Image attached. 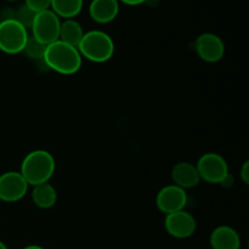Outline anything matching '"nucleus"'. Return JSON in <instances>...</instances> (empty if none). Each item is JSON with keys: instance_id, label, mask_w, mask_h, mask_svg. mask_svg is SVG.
<instances>
[{"instance_id": "1", "label": "nucleus", "mask_w": 249, "mask_h": 249, "mask_svg": "<svg viewBox=\"0 0 249 249\" xmlns=\"http://www.w3.org/2000/svg\"><path fill=\"white\" fill-rule=\"evenodd\" d=\"M43 61L45 66L60 74H74L82 67V55L77 48L61 40L46 45Z\"/></svg>"}, {"instance_id": "2", "label": "nucleus", "mask_w": 249, "mask_h": 249, "mask_svg": "<svg viewBox=\"0 0 249 249\" xmlns=\"http://www.w3.org/2000/svg\"><path fill=\"white\" fill-rule=\"evenodd\" d=\"M55 160L48 151L36 150L29 152L24 157L21 164V175L28 185H36L48 182L55 173Z\"/></svg>"}, {"instance_id": "3", "label": "nucleus", "mask_w": 249, "mask_h": 249, "mask_svg": "<svg viewBox=\"0 0 249 249\" xmlns=\"http://www.w3.org/2000/svg\"><path fill=\"white\" fill-rule=\"evenodd\" d=\"M78 51L82 57L96 63L106 62L111 60L114 53L113 39L102 31H89L84 33Z\"/></svg>"}, {"instance_id": "4", "label": "nucleus", "mask_w": 249, "mask_h": 249, "mask_svg": "<svg viewBox=\"0 0 249 249\" xmlns=\"http://www.w3.org/2000/svg\"><path fill=\"white\" fill-rule=\"evenodd\" d=\"M28 29L14 18H4L0 21V50L9 55L23 51L28 40Z\"/></svg>"}, {"instance_id": "5", "label": "nucleus", "mask_w": 249, "mask_h": 249, "mask_svg": "<svg viewBox=\"0 0 249 249\" xmlns=\"http://www.w3.org/2000/svg\"><path fill=\"white\" fill-rule=\"evenodd\" d=\"M60 27V17L50 9L36 12L31 27L32 36H34L40 43L49 45V44L58 40Z\"/></svg>"}, {"instance_id": "6", "label": "nucleus", "mask_w": 249, "mask_h": 249, "mask_svg": "<svg viewBox=\"0 0 249 249\" xmlns=\"http://www.w3.org/2000/svg\"><path fill=\"white\" fill-rule=\"evenodd\" d=\"M201 180L209 184H220L229 174L226 160L220 155L214 152L204 153L196 164Z\"/></svg>"}, {"instance_id": "7", "label": "nucleus", "mask_w": 249, "mask_h": 249, "mask_svg": "<svg viewBox=\"0 0 249 249\" xmlns=\"http://www.w3.org/2000/svg\"><path fill=\"white\" fill-rule=\"evenodd\" d=\"M28 182L19 172H7L0 175V199L7 203L17 202L26 196Z\"/></svg>"}, {"instance_id": "8", "label": "nucleus", "mask_w": 249, "mask_h": 249, "mask_svg": "<svg viewBox=\"0 0 249 249\" xmlns=\"http://www.w3.org/2000/svg\"><path fill=\"white\" fill-rule=\"evenodd\" d=\"M187 203V194L184 189L177 185H168L158 192L156 197L157 208L165 215L175 212L184 211Z\"/></svg>"}, {"instance_id": "9", "label": "nucleus", "mask_w": 249, "mask_h": 249, "mask_svg": "<svg viewBox=\"0 0 249 249\" xmlns=\"http://www.w3.org/2000/svg\"><path fill=\"white\" fill-rule=\"evenodd\" d=\"M195 50L201 60L214 63L224 57L225 45L220 36L216 34L203 33L195 41Z\"/></svg>"}, {"instance_id": "10", "label": "nucleus", "mask_w": 249, "mask_h": 249, "mask_svg": "<svg viewBox=\"0 0 249 249\" xmlns=\"http://www.w3.org/2000/svg\"><path fill=\"white\" fill-rule=\"evenodd\" d=\"M164 226L170 236L182 240V238H189L194 235L197 224L189 212L179 211L165 216Z\"/></svg>"}, {"instance_id": "11", "label": "nucleus", "mask_w": 249, "mask_h": 249, "mask_svg": "<svg viewBox=\"0 0 249 249\" xmlns=\"http://www.w3.org/2000/svg\"><path fill=\"white\" fill-rule=\"evenodd\" d=\"M119 12L118 0H91L89 15L96 23L106 24L113 21Z\"/></svg>"}, {"instance_id": "12", "label": "nucleus", "mask_w": 249, "mask_h": 249, "mask_svg": "<svg viewBox=\"0 0 249 249\" xmlns=\"http://www.w3.org/2000/svg\"><path fill=\"white\" fill-rule=\"evenodd\" d=\"M172 179L174 185L184 190L196 187L201 181L196 165L189 162H180L175 164L172 169Z\"/></svg>"}, {"instance_id": "13", "label": "nucleus", "mask_w": 249, "mask_h": 249, "mask_svg": "<svg viewBox=\"0 0 249 249\" xmlns=\"http://www.w3.org/2000/svg\"><path fill=\"white\" fill-rule=\"evenodd\" d=\"M211 246L213 249H240L241 237L235 229L219 226L212 232Z\"/></svg>"}, {"instance_id": "14", "label": "nucleus", "mask_w": 249, "mask_h": 249, "mask_svg": "<svg viewBox=\"0 0 249 249\" xmlns=\"http://www.w3.org/2000/svg\"><path fill=\"white\" fill-rule=\"evenodd\" d=\"M32 199H33V203L39 208L49 209L55 206L56 201H57V192L53 185H50L49 182H44V184L33 186Z\"/></svg>"}, {"instance_id": "15", "label": "nucleus", "mask_w": 249, "mask_h": 249, "mask_svg": "<svg viewBox=\"0 0 249 249\" xmlns=\"http://www.w3.org/2000/svg\"><path fill=\"white\" fill-rule=\"evenodd\" d=\"M83 36H84V32H83L82 26L75 19L68 18L61 22L58 40L63 41V43L68 44L71 46L78 48Z\"/></svg>"}, {"instance_id": "16", "label": "nucleus", "mask_w": 249, "mask_h": 249, "mask_svg": "<svg viewBox=\"0 0 249 249\" xmlns=\"http://www.w3.org/2000/svg\"><path fill=\"white\" fill-rule=\"evenodd\" d=\"M84 0H51L50 10L62 18H74L80 14Z\"/></svg>"}, {"instance_id": "17", "label": "nucleus", "mask_w": 249, "mask_h": 249, "mask_svg": "<svg viewBox=\"0 0 249 249\" xmlns=\"http://www.w3.org/2000/svg\"><path fill=\"white\" fill-rule=\"evenodd\" d=\"M46 45L36 40L34 36H28L26 45L22 53H26V56L32 60H43L44 53H45Z\"/></svg>"}, {"instance_id": "18", "label": "nucleus", "mask_w": 249, "mask_h": 249, "mask_svg": "<svg viewBox=\"0 0 249 249\" xmlns=\"http://www.w3.org/2000/svg\"><path fill=\"white\" fill-rule=\"evenodd\" d=\"M34 17H36V12L32 11L28 6H26V5H23V6H21L19 9H17L16 11H15V14L11 16V18L16 19L18 23H21L22 26L24 27V28L28 29L32 27Z\"/></svg>"}, {"instance_id": "19", "label": "nucleus", "mask_w": 249, "mask_h": 249, "mask_svg": "<svg viewBox=\"0 0 249 249\" xmlns=\"http://www.w3.org/2000/svg\"><path fill=\"white\" fill-rule=\"evenodd\" d=\"M50 4L51 0H26V2H24V5L28 6L36 14L50 9Z\"/></svg>"}, {"instance_id": "20", "label": "nucleus", "mask_w": 249, "mask_h": 249, "mask_svg": "<svg viewBox=\"0 0 249 249\" xmlns=\"http://www.w3.org/2000/svg\"><path fill=\"white\" fill-rule=\"evenodd\" d=\"M241 179H242L243 184L245 185H248L249 184V162L248 160H246L245 163H243L242 168H241Z\"/></svg>"}, {"instance_id": "21", "label": "nucleus", "mask_w": 249, "mask_h": 249, "mask_svg": "<svg viewBox=\"0 0 249 249\" xmlns=\"http://www.w3.org/2000/svg\"><path fill=\"white\" fill-rule=\"evenodd\" d=\"M233 184H235V179H233V177L230 173H229V174L226 175L225 179L220 182V185H223L224 187H232Z\"/></svg>"}, {"instance_id": "22", "label": "nucleus", "mask_w": 249, "mask_h": 249, "mask_svg": "<svg viewBox=\"0 0 249 249\" xmlns=\"http://www.w3.org/2000/svg\"><path fill=\"white\" fill-rule=\"evenodd\" d=\"M118 1L123 2V4L129 5V6H138V5L145 4L146 0H118Z\"/></svg>"}, {"instance_id": "23", "label": "nucleus", "mask_w": 249, "mask_h": 249, "mask_svg": "<svg viewBox=\"0 0 249 249\" xmlns=\"http://www.w3.org/2000/svg\"><path fill=\"white\" fill-rule=\"evenodd\" d=\"M23 249H45V248L40 247V246H36V245H32V246H27V247H24Z\"/></svg>"}, {"instance_id": "24", "label": "nucleus", "mask_w": 249, "mask_h": 249, "mask_svg": "<svg viewBox=\"0 0 249 249\" xmlns=\"http://www.w3.org/2000/svg\"><path fill=\"white\" fill-rule=\"evenodd\" d=\"M0 249H9L6 247V245H5L4 242H1V241H0Z\"/></svg>"}, {"instance_id": "25", "label": "nucleus", "mask_w": 249, "mask_h": 249, "mask_svg": "<svg viewBox=\"0 0 249 249\" xmlns=\"http://www.w3.org/2000/svg\"><path fill=\"white\" fill-rule=\"evenodd\" d=\"M6 1H9V2H16V1H18V0H6Z\"/></svg>"}]
</instances>
